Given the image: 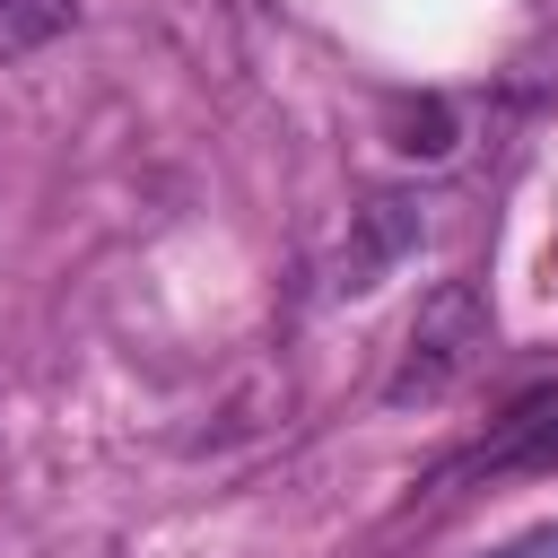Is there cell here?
<instances>
[{"label": "cell", "mask_w": 558, "mask_h": 558, "mask_svg": "<svg viewBox=\"0 0 558 558\" xmlns=\"http://www.w3.org/2000/svg\"><path fill=\"white\" fill-rule=\"evenodd\" d=\"M480 349H488V296H480L471 279L427 288V305H418V323H410V340H401V366H392L384 401H392V410H410V401L453 392V384L480 366Z\"/></svg>", "instance_id": "obj_1"}, {"label": "cell", "mask_w": 558, "mask_h": 558, "mask_svg": "<svg viewBox=\"0 0 558 558\" xmlns=\"http://www.w3.org/2000/svg\"><path fill=\"white\" fill-rule=\"evenodd\" d=\"M418 227H427V218H418L410 192H366V201L349 209L340 253H331V296H366V288H384V270L418 253Z\"/></svg>", "instance_id": "obj_2"}, {"label": "cell", "mask_w": 558, "mask_h": 558, "mask_svg": "<svg viewBox=\"0 0 558 558\" xmlns=\"http://www.w3.org/2000/svg\"><path fill=\"white\" fill-rule=\"evenodd\" d=\"M480 462H488V471H514V462H523V471H549V462H558V392L523 401V410L480 445Z\"/></svg>", "instance_id": "obj_3"}, {"label": "cell", "mask_w": 558, "mask_h": 558, "mask_svg": "<svg viewBox=\"0 0 558 558\" xmlns=\"http://www.w3.org/2000/svg\"><path fill=\"white\" fill-rule=\"evenodd\" d=\"M70 9H78V0H0V61L52 44V35L70 26Z\"/></svg>", "instance_id": "obj_4"}, {"label": "cell", "mask_w": 558, "mask_h": 558, "mask_svg": "<svg viewBox=\"0 0 558 558\" xmlns=\"http://www.w3.org/2000/svg\"><path fill=\"white\" fill-rule=\"evenodd\" d=\"M401 148H410V157H445V148H453V113H445V105H410V113H401Z\"/></svg>", "instance_id": "obj_5"}, {"label": "cell", "mask_w": 558, "mask_h": 558, "mask_svg": "<svg viewBox=\"0 0 558 558\" xmlns=\"http://www.w3.org/2000/svg\"><path fill=\"white\" fill-rule=\"evenodd\" d=\"M497 558H558V523H541V532H523L514 549H497Z\"/></svg>", "instance_id": "obj_6"}]
</instances>
